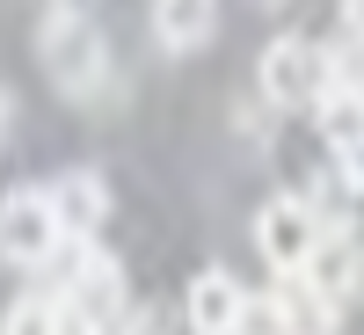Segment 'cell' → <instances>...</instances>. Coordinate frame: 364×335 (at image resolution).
Returning <instances> with one entry per match:
<instances>
[{"label":"cell","instance_id":"6da1fadb","mask_svg":"<svg viewBox=\"0 0 364 335\" xmlns=\"http://www.w3.org/2000/svg\"><path fill=\"white\" fill-rule=\"evenodd\" d=\"M37 51H44L51 80L66 87L73 102L102 95V80H109V51H102V29L87 22L80 8H44V29H37Z\"/></svg>","mask_w":364,"mask_h":335},{"label":"cell","instance_id":"7a4b0ae2","mask_svg":"<svg viewBox=\"0 0 364 335\" xmlns=\"http://www.w3.org/2000/svg\"><path fill=\"white\" fill-rule=\"evenodd\" d=\"M66 321L87 328V335H124L132 328V292H124V270H117V255L87 248V240H73V277H66Z\"/></svg>","mask_w":364,"mask_h":335},{"label":"cell","instance_id":"3957f363","mask_svg":"<svg viewBox=\"0 0 364 335\" xmlns=\"http://www.w3.org/2000/svg\"><path fill=\"white\" fill-rule=\"evenodd\" d=\"M328 51L321 44H306V37H277L262 51V102L269 110H321V95H328Z\"/></svg>","mask_w":364,"mask_h":335},{"label":"cell","instance_id":"277c9868","mask_svg":"<svg viewBox=\"0 0 364 335\" xmlns=\"http://www.w3.org/2000/svg\"><path fill=\"white\" fill-rule=\"evenodd\" d=\"M255 248L262 262L277 270V277H306V262L321 248V219H314V204L306 197H269L255 211Z\"/></svg>","mask_w":364,"mask_h":335},{"label":"cell","instance_id":"5b68a950","mask_svg":"<svg viewBox=\"0 0 364 335\" xmlns=\"http://www.w3.org/2000/svg\"><path fill=\"white\" fill-rule=\"evenodd\" d=\"M58 248H66V226L51 211V190H15L0 204V255L15 270H44Z\"/></svg>","mask_w":364,"mask_h":335},{"label":"cell","instance_id":"8992f818","mask_svg":"<svg viewBox=\"0 0 364 335\" xmlns=\"http://www.w3.org/2000/svg\"><path fill=\"white\" fill-rule=\"evenodd\" d=\"M182 314H190V335H240V321H248V292H240L226 270H197L190 292H182Z\"/></svg>","mask_w":364,"mask_h":335},{"label":"cell","instance_id":"52a82bcc","mask_svg":"<svg viewBox=\"0 0 364 335\" xmlns=\"http://www.w3.org/2000/svg\"><path fill=\"white\" fill-rule=\"evenodd\" d=\"M51 211H58V226H66V240H95V226L109 219L102 175L95 168H66V175L51 182Z\"/></svg>","mask_w":364,"mask_h":335},{"label":"cell","instance_id":"ba28073f","mask_svg":"<svg viewBox=\"0 0 364 335\" xmlns=\"http://www.w3.org/2000/svg\"><path fill=\"white\" fill-rule=\"evenodd\" d=\"M306 277H314L328 299H336V307L364 285V248H357V233H350V226H321V248H314V262H306Z\"/></svg>","mask_w":364,"mask_h":335},{"label":"cell","instance_id":"9c48e42d","mask_svg":"<svg viewBox=\"0 0 364 335\" xmlns=\"http://www.w3.org/2000/svg\"><path fill=\"white\" fill-rule=\"evenodd\" d=\"M211 29H219V8H211V0H161V8H154L161 51H204Z\"/></svg>","mask_w":364,"mask_h":335},{"label":"cell","instance_id":"30bf717a","mask_svg":"<svg viewBox=\"0 0 364 335\" xmlns=\"http://www.w3.org/2000/svg\"><path fill=\"white\" fill-rule=\"evenodd\" d=\"M277 307H284V335H336V299L314 277H277Z\"/></svg>","mask_w":364,"mask_h":335},{"label":"cell","instance_id":"8fae6325","mask_svg":"<svg viewBox=\"0 0 364 335\" xmlns=\"http://www.w3.org/2000/svg\"><path fill=\"white\" fill-rule=\"evenodd\" d=\"M321 132H328V146H357L364 139V87H350V80H328V95H321Z\"/></svg>","mask_w":364,"mask_h":335},{"label":"cell","instance_id":"7c38bea8","mask_svg":"<svg viewBox=\"0 0 364 335\" xmlns=\"http://www.w3.org/2000/svg\"><path fill=\"white\" fill-rule=\"evenodd\" d=\"M321 51H328V73H336V80L364 87V8H343L336 15V37H328Z\"/></svg>","mask_w":364,"mask_h":335},{"label":"cell","instance_id":"4fadbf2b","mask_svg":"<svg viewBox=\"0 0 364 335\" xmlns=\"http://www.w3.org/2000/svg\"><path fill=\"white\" fill-rule=\"evenodd\" d=\"M66 299H44V292H29L8 307V321H0V335H66Z\"/></svg>","mask_w":364,"mask_h":335},{"label":"cell","instance_id":"5bb4252c","mask_svg":"<svg viewBox=\"0 0 364 335\" xmlns=\"http://www.w3.org/2000/svg\"><path fill=\"white\" fill-rule=\"evenodd\" d=\"M240 335H284V307H277V292H248V321H240Z\"/></svg>","mask_w":364,"mask_h":335},{"label":"cell","instance_id":"9a60e30c","mask_svg":"<svg viewBox=\"0 0 364 335\" xmlns=\"http://www.w3.org/2000/svg\"><path fill=\"white\" fill-rule=\"evenodd\" d=\"M336 175H343V190H357V197H364V139L336 154Z\"/></svg>","mask_w":364,"mask_h":335},{"label":"cell","instance_id":"2e32d148","mask_svg":"<svg viewBox=\"0 0 364 335\" xmlns=\"http://www.w3.org/2000/svg\"><path fill=\"white\" fill-rule=\"evenodd\" d=\"M8 117H15V110H8V95H0V139H8Z\"/></svg>","mask_w":364,"mask_h":335}]
</instances>
